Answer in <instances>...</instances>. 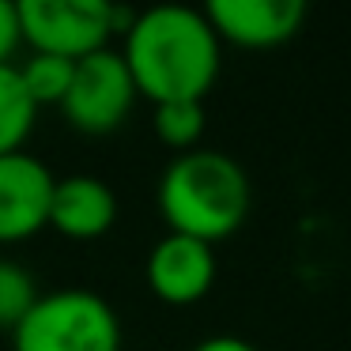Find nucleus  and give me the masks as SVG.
<instances>
[{
  "mask_svg": "<svg viewBox=\"0 0 351 351\" xmlns=\"http://www.w3.org/2000/svg\"><path fill=\"white\" fill-rule=\"evenodd\" d=\"M136 99L140 95L129 69H125V57L106 46L76 61L69 95L61 99V114L72 129L87 132V136H106V132L125 125Z\"/></svg>",
  "mask_w": 351,
  "mask_h": 351,
  "instance_id": "nucleus-5",
  "label": "nucleus"
},
{
  "mask_svg": "<svg viewBox=\"0 0 351 351\" xmlns=\"http://www.w3.org/2000/svg\"><path fill=\"white\" fill-rule=\"evenodd\" d=\"M34 302H38V287H34L31 272L16 261L0 257V328L12 332Z\"/></svg>",
  "mask_w": 351,
  "mask_h": 351,
  "instance_id": "nucleus-13",
  "label": "nucleus"
},
{
  "mask_svg": "<svg viewBox=\"0 0 351 351\" xmlns=\"http://www.w3.org/2000/svg\"><path fill=\"white\" fill-rule=\"evenodd\" d=\"M147 287L167 306H193L215 283V250L189 234H167L147 253Z\"/></svg>",
  "mask_w": 351,
  "mask_h": 351,
  "instance_id": "nucleus-8",
  "label": "nucleus"
},
{
  "mask_svg": "<svg viewBox=\"0 0 351 351\" xmlns=\"http://www.w3.org/2000/svg\"><path fill=\"white\" fill-rule=\"evenodd\" d=\"M193 351H257V348H253L250 340H242V336H234V332H215V336H204Z\"/></svg>",
  "mask_w": 351,
  "mask_h": 351,
  "instance_id": "nucleus-15",
  "label": "nucleus"
},
{
  "mask_svg": "<svg viewBox=\"0 0 351 351\" xmlns=\"http://www.w3.org/2000/svg\"><path fill=\"white\" fill-rule=\"evenodd\" d=\"M200 12L212 23L215 38L242 49H276L306 23L302 0H212Z\"/></svg>",
  "mask_w": 351,
  "mask_h": 351,
  "instance_id": "nucleus-6",
  "label": "nucleus"
},
{
  "mask_svg": "<svg viewBox=\"0 0 351 351\" xmlns=\"http://www.w3.org/2000/svg\"><path fill=\"white\" fill-rule=\"evenodd\" d=\"M53 174L27 152L0 155V245L27 242L49 219Z\"/></svg>",
  "mask_w": 351,
  "mask_h": 351,
  "instance_id": "nucleus-7",
  "label": "nucleus"
},
{
  "mask_svg": "<svg viewBox=\"0 0 351 351\" xmlns=\"http://www.w3.org/2000/svg\"><path fill=\"white\" fill-rule=\"evenodd\" d=\"M114 219H117V197L102 178L95 174L53 178L46 227H53L57 234L72 238V242H95L114 227Z\"/></svg>",
  "mask_w": 351,
  "mask_h": 351,
  "instance_id": "nucleus-9",
  "label": "nucleus"
},
{
  "mask_svg": "<svg viewBox=\"0 0 351 351\" xmlns=\"http://www.w3.org/2000/svg\"><path fill=\"white\" fill-rule=\"evenodd\" d=\"M19 31L34 53L84 61L114 38L110 0H19Z\"/></svg>",
  "mask_w": 351,
  "mask_h": 351,
  "instance_id": "nucleus-4",
  "label": "nucleus"
},
{
  "mask_svg": "<svg viewBox=\"0 0 351 351\" xmlns=\"http://www.w3.org/2000/svg\"><path fill=\"white\" fill-rule=\"evenodd\" d=\"M72 69L76 61H64V57H49V53H31V61L19 69L27 95H31L34 106H61V99L69 95L72 84Z\"/></svg>",
  "mask_w": 351,
  "mask_h": 351,
  "instance_id": "nucleus-12",
  "label": "nucleus"
},
{
  "mask_svg": "<svg viewBox=\"0 0 351 351\" xmlns=\"http://www.w3.org/2000/svg\"><path fill=\"white\" fill-rule=\"evenodd\" d=\"M38 106L31 102L16 64H0V155L23 152L27 136L34 129Z\"/></svg>",
  "mask_w": 351,
  "mask_h": 351,
  "instance_id": "nucleus-10",
  "label": "nucleus"
},
{
  "mask_svg": "<svg viewBox=\"0 0 351 351\" xmlns=\"http://www.w3.org/2000/svg\"><path fill=\"white\" fill-rule=\"evenodd\" d=\"M250 204V174L227 152L212 147L182 152L159 178V215L167 219L170 234H189L215 245L242 227Z\"/></svg>",
  "mask_w": 351,
  "mask_h": 351,
  "instance_id": "nucleus-2",
  "label": "nucleus"
},
{
  "mask_svg": "<svg viewBox=\"0 0 351 351\" xmlns=\"http://www.w3.org/2000/svg\"><path fill=\"white\" fill-rule=\"evenodd\" d=\"M125 69L136 95L159 102H204L223 69V42L200 8L159 4L136 12L125 31Z\"/></svg>",
  "mask_w": 351,
  "mask_h": 351,
  "instance_id": "nucleus-1",
  "label": "nucleus"
},
{
  "mask_svg": "<svg viewBox=\"0 0 351 351\" xmlns=\"http://www.w3.org/2000/svg\"><path fill=\"white\" fill-rule=\"evenodd\" d=\"M23 46V31H19V12L12 0H0V64H12L16 49Z\"/></svg>",
  "mask_w": 351,
  "mask_h": 351,
  "instance_id": "nucleus-14",
  "label": "nucleus"
},
{
  "mask_svg": "<svg viewBox=\"0 0 351 351\" xmlns=\"http://www.w3.org/2000/svg\"><path fill=\"white\" fill-rule=\"evenodd\" d=\"M12 351H121V321L87 287L49 291L12 328Z\"/></svg>",
  "mask_w": 351,
  "mask_h": 351,
  "instance_id": "nucleus-3",
  "label": "nucleus"
},
{
  "mask_svg": "<svg viewBox=\"0 0 351 351\" xmlns=\"http://www.w3.org/2000/svg\"><path fill=\"white\" fill-rule=\"evenodd\" d=\"M152 129L178 155L193 152V147H200V136H204V102H159Z\"/></svg>",
  "mask_w": 351,
  "mask_h": 351,
  "instance_id": "nucleus-11",
  "label": "nucleus"
}]
</instances>
